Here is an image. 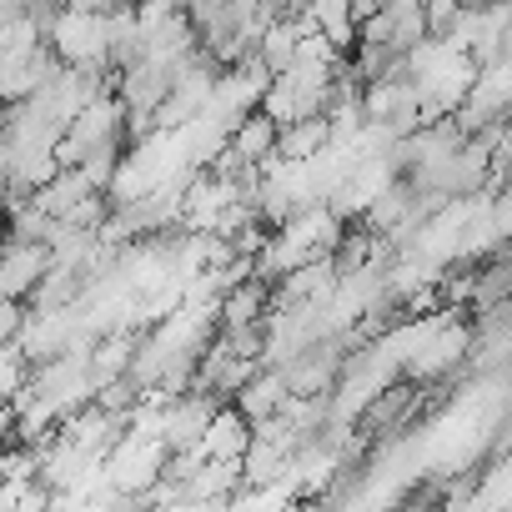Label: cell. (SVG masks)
<instances>
[{"instance_id": "1", "label": "cell", "mask_w": 512, "mask_h": 512, "mask_svg": "<svg viewBox=\"0 0 512 512\" xmlns=\"http://www.w3.org/2000/svg\"><path fill=\"white\" fill-rule=\"evenodd\" d=\"M101 146H126V106L116 101V96H96L91 106H81L71 121H66V131H61V141H56V166L66 171V166H81L91 151H101Z\"/></svg>"}, {"instance_id": "2", "label": "cell", "mask_w": 512, "mask_h": 512, "mask_svg": "<svg viewBox=\"0 0 512 512\" xmlns=\"http://www.w3.org/2000/svg\"><path fill=\"white\" fill-rule=\"evenodd\" d=\"M166 467V447L156 437H141V432H121L111 442V452L101 457V482L111 492H126V497H141Z\"/></svg>"}, {"instance_id": "3", "label": "cell", "mask_w": 512, "mask_h": 512, "mask_svg": "<svg viewBox=\"0 0 512 512\" xmlns=\"http://www.w3.org/2000/svg\"><path fill=\"white\" fill-rule=\"evenodd\" d=\"M267 71L256 66V56H246V61H236V66H226L221 76H216V86H211V96H206V106H201V116L206 121H216L226 136L236 131V121H246L256 106H262V91H267Z\"/></svg>"}, {"instance_id": "4", "label": "cell", "mask_w": 512, "mask_h": 512, "mask_svg": "<svg viewBox=\"0 0 512 512\" xmlns=\"http://www.w3.org/2000/svg\"><path fill=\"white\" fill-rule=\"evenodd\" d=\"M507 101H512V66L507 61H492V66H477L467 96L452 106V121L462 136H477L482 126L492 121H507Z\"/></svg>"}, {"instance_id": "5", "label": "cell", "mask_w": 512, "mask_h": 512, "mask_svg": "<svg viewBox=\"0 0 512 512\" xmlns=\"http://www.w3.org/2000/svg\"><path fill=\"white\" fill-rule=\"evenodd\" d=\"M342 362H347V342H342V337H322V342H312L307 352L287 357V362L277 367V377H282L287 397H327V392L337 387Z\"/></svg>"}, {"instance_id": "6", "label": "cell", "mask_w": 512, "mask_h": 512, "mask_svg": "<svg viewBox=\"0 0 512 512\" xmlns=\"http://www.w3.org/2000/svg\"><path fill=\"white\" fill-rule=\"evenodd\" d=\"M216 407H221V402L206 397V392H181V397H171V402L156 412V442H161L166 452H186V447H196Z\"/></svg>"}, {"instance_id": "7", "label": "cell", "mask_w": 512, "mask_h": 512, "mask_svg": "<svg viewBox=\"0 0 512 512\" xmlns=\"http://www.w3.org/2000/svg\"><path fill=\"white\" fill-rule=\"evenodd\" d=\"M51 256L46 246H26V241H0V302H26L31 287L46 277Z\"/></svg>"}, {"instance_id": "8", "label": "cell", "mask_w": 512, "mask_h": 512, "mask_svg": "<svg viewBox=\"0 0 512 512\" xmlns=\"http://www.w3.org/2000/svg\"><path fill=\"white\" fill-rule=\"evenodd\" d=\"M267 312H272V287H267L262 277H241L236 287H226V292L216 297V332L267 322Z\"/></svg>"}, {"instance_id": "9", "label": "cell", "mask_w": 512, "mask_h": 512, "mask_svg": "<svg viewBox=\"0 0 512 512\" xmlns=\"http://www.w3.org/2000/svg\"><path fill=\"white\" fill-rule=\"evenodd\" d=\"M201 457H211V462H241V452L251 447V422L231 407V402H221L216 412H211V422H206V432H201Z\"/></svg>"}, {"instance_id": "10", "label": "cell", "mask_w": 512, "mask_h": 512, "mask_svg": "<svg viewBox=\"0 0 512 512\" xmlns=\"http://www.w3.org/2000/svg\"><path fill=\"white\" fill-rule=\"evenodd\" d=\"M136 337H141V332H111V337H101V342L86 347V382H91V397H96L101 387H111L116 377H126V367H131V357H136Z\"/></svg>"}, {"instance_id": "11", "label": "cell", "mask_w": 512, "mask_h": 512, "mask_svg": "<svg viewBox=\"0 0 512 512\" xmlns=\"http://www.w3.org/2000/svg\"><path fill=\"white\" fill-rule=\"evenodd\" d=\"M226 151H231L246 171H262V166L277 156V121L262 116V111H251V116L236 121V131L226 136Z\"/></svg>"}, {"instance_id": "12", "label": "cell", "mask_w": 512, "mask_h": 512, "mask_svg": "<svg viewBox=\"0 0 512 512\" xmlns=\"http://www.w3.org/2000/svg\"><path fill=\"white\" fill-rule=\"evenodd\" d=\"M287 402V387H282V377H277V367H256L236 392H231V407L256 427V422H267V417H277V407Z\"/></svg>"}, {"instance_id": "13", "label": "cell", "mask_w": 512, "mask_h": 512, "mask_svg": "<svg viewBox=\"0 0 512 512\" xmlns=\"http://www.w3.org/2000/svg\"><path fill=\"white\" fill-rule=\"evenodd\" d=\"M307 21L317 26V36L332 41L337 56H347L357 46V21H352V0H307Z\"/></svg>"}, {"instance_id": "14", "label": "cell", "mask_w": 512, "mask_h": 512, "mask_svg": "<svg viewBox=\"0 0 512 512\" xmlns=\"http://www.w3.org/2000/svg\"><path fill=\"white\" fill-rule=\"evenodd\" d=\"M327 141H332V136H327V121H322V116L287 121V126H277V161H312Z\"/></svg>"}, {"instance_id": "15", "label": "cell", "mask_w": 512, "mask_h": 512, "mask_svg": "<svg viewBox=\"0 0 512 512\" xmlns=\"http://www.w3.org/2000/svg\"><path fill=\"white\" fill-rule=\"evenodd\" d=\"M382 11H387V46H392L397 56H407L412 46L427 41V21H422L417 0H392V6H382Z\"/></svg>"}, {"instance_id": "16", "label": "cell", "mask_w": 512, "mask_h": 512, "mask_svg": "<svg viewBox=\"0 0 512 512\" xmlns=\"http://www.w3.org/2000/svg\"><path fill=\"white\" fill-rule=\"evenodd\" d=\"M51 216L36 206V201H6V236L11 241H26V246H46L51 236Z\"/></svg>"}, {"instance_id": "17", "label": "cell", "mask_w": 512, "mask_h": 512, "mask_svg": "<svg viewBox=\"0 0 512 512\" xmlns=\"http://www.w3.org/2000/svg\"><path fill=\"white\" fill-rule=\"evenodd\" d=\"M221 342H226V352L231 357H241V362H262V352H267V322H251V327H226V332H216Z\"/></svg>"}, {"instance_id": "18", "label": "cell", "mask_w": 512, "mask_h": 512, "mask_svg": "<svg viewBox=\"0 0 512 512\" xmlns=\"http://www.w3.org/2000/svg\"><path fill=\"white\" fill-rule=\"evenodd\" d=\"M26 377H31V367H26V357L16 352V347H0V402H16L21 397V387H26Z\"/></svg>"}, {"instance_id": "19", "label": "cell", "mask_w": 512, "mask_h": 512, "mask_svg": "<svg viewBox=\"0 0 512 512\" xmlns=\"http://www.w3.org/2000/svg\"><path fill=\"white\" fill-rule=\"evenodd\" d=\"M36 46H46V36H41L31 21H11V26H0V56H31Z\"/></svg>"}, {"instance_id": "20", "label": "cell", "mask_w": 512, "mask_h": 512, "mask_svg": "<svg viewBox=\"0 0 512 512\" xmlns=\"http://www.w3.org/2000/svg\"><path fill=\"white\" fill-rule=\"evenodd\" d=\"M26 327V302H0V347H16Z\"/></svg>"}, {"instance_id": "21", "label": "cell", "mask_w": 512, "mask_h": 512, "mask_svg": "<svg viewBox=\"0 0 512 512\" xmlns=\"http://www.w3.org/2000/svg\"><path fill=\"white\" fill-rule=\"evenodd\" d=\"M21 16H26V21L46 36V31H51V21L61 16V0H21Z\"/></svg>"}, {"instance_id": "22", "label": "cell", "mask_w": 512, "mask_h": 512, "mask_svg": "<svg viewBox=\"0 0 512 512\" xmlns=\"http://www.w3.org/2000/svg\"><path fill=\"white\" fill-rule=\"evenodd\" d=\"M11 442H16V412L0 402V447H11Z\"/></svg>"}, {"instance_id": "23", "label": "cell", "mask_w": 512, "mask_h": 512, "mask_svg": "<svg viewBox=\"0 0 512 512\" xmlns=\"http://www.w3.org/2000/svg\"><path fill=\"white\" fill-rule=\"evenodd\" d=\"M106 6V0H61V11H71V16H96Z\"/></svg>"}, {"instance_id": "24", "label": "cell", "mask_w": 512, "mask_h": 512, "mask_svg": "<svg viewBox=\"0 0 512 512\" xmlns=\"http://www.w3.org/2000/svg\"><path fill=\"white\" fill-rule=\"evenodd\" d=\"M0 206H6V191H0Z\"/></svg>"}]
</instances>
